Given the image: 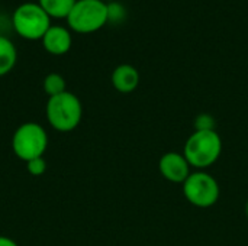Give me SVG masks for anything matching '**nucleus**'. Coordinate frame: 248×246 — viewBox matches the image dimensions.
<instances>
[{
    "instance_id": "nucleus-1",
    "label": "nucleus",
    "mask_w": 248,
    "mask_h": 246,
    "mask_svg": "<svg viewBox=\"0 0 248 246\" xmlns=\"http://www.w3.org/2000/svg\"><path fill=\"white\" fill-rule=\"evenodd\" d=\"M222 154V139L217 130H195L185 142L183 155L190 167L203 171L212 167Z\"/></svg>"
},
{
    "instance_id": "nucleus-2",
    "label": "nucleus",
    "mask_w": 248,
    "mask_h": 246,
    "mask_svg": "<svg viewBox=\"0 0 248 246\" xmlns=\"http://www.w3.org/2000/svg\"><path fill=\"white\" fill-rule=\"evenodd\" d=\"M45 115L49 126L58 132L67 133L74 130L83 117V106L80 99L71 91L48 97Z\"/></svg>"
},
{
    "instance_id": "nucleus-3",
    "label": "nucleus",
    "mask_w": 248,
    "mask_h": 246,
    "mask_svg": "<svg viewBox=\"0 0 248 246\" xmlns=\"http://www.w3.org/2000/svg\"><path fill=\"white\" fill-rule=\"evenodd\" d=\"M48 148V133L42 125L36 122H26L16 128L12 136V149L15 155L28 162L44 157Z\"/></svg>"
},
{
    "instance_id": "nucleus-4",
    "label": "nucleus",
    "mask_w": 248,
    "mask_h": 246,
    "mask_svg": "<svg viewBox=\"0 0 248 246\" xmlns=\"http://www.w3.org/2000/svg\"><path fill=\"white\" fill-rule=\"evenodd\" d=\"M12 26L15 32L25 39H42L51 26V17L39 3L26 1L15 9L12 14Z\"/></svg>"
},
{
    "instance_id": "nucleus-5",
    "label": "nucleus",
    "mask_w": 248,
    "mask_h": 246,
    "mask_svg": "<svg viewBox=\"0 0 248 246\" xmlns=\"http://www.w3.org/2000/svg\"><path fill=\"white\" fill-rule=\"evenodd\" d=\"M67 23L77 33H93L108 23V3L102 0H77L67 16Z\"/></svg>"
},
{
    "instance_id": "nucleus-6",
    "label": "nucleus",
    "mask_w": 248,
    "mask_h": 246,
    "mask_svg": "<svg viewBox=\"0 0 248 246\" xmlns=\"http://www.w3.org/2000/svg\"><path fill=\"white\" fill-rule=\"evenodd\" d=\"M219 184L206 171L190 173L187 180L183 183L185 199L199 209H208L217 204L219 200Z\"/></svg>"
},
{
    "instance_id": "nucleus-7",
    "label": "nucleus",
    "mask_w": 248,
    "mask_h": 246,
    "mask_svg": "<svg viewBox=\"0 0 248 246\" xmlns=\"http://www.w3.org/2000/svg\"><path fill=\"white\" fill-rule=\"evenodd\" d=\"M190 168L185 155L174 151L166 152L158 161V170L163 178L174 184H183L190 175Z\"/></svg>"
},
{
    "instance_id": "nucleus-8",
    "label": "nucleus",
    "mask_w": 248,
    "mask_h": 246,
    "mask_svg": "<svg viewBox=\"0 0 248 246\" xmlns=\"http://www.w3.org/2000/svg\"><path fill=\"white\" fill-rule=\"evenodd\" d=\"M42 46L52 55H64L71 48V33L67 28L60 25H51L42 36Z\"/></svg>"
},
{
    "instance_id": "nucleus-9",
    "label": "nucleus",
    "mask_w": 248,
    "mask_h": 246,
    "mask_svg": "<svg viewBox=\"0 0 248 246\" xmlns=\"http://www.w3.org/2000/svg\"><path fill=\"white\" fill-rule=\"evenodd\" d=\"M110 81L116 91L122 94H129L135 91L140 84V72L131 64H121L113 70Z\"/></svg>"
},
{
    "instance_id": "nucleus-10",
    "label": "nucleus",
    "mask_w": 248,
    "mask_h": 246,
    "mask_svg": "<svg viewBox=\"0 0 248 246\" xmlns=\"http://www.w3.org/2000/svg\"><path fill=\"white\" fill-rule=\"evenodd\" d=\"M16 61L17 51L15 43L9 38L0 35V77L9 74L16 65Z\"/></svg>"
},
{
    "instance_id": "nucleus-11",
    "label": "nucleus",
    "mask_w": 248,
    "mask_h": 246,
    "mask_svg": "<svg viewBox=\"0 0 248 246\" xmlns=\"http://www.w3.org/2000/svg\"><path fill=\"white\" fill-rule=\"evenodd\" d=\"M77 0H39V6L48 13L49 17L67 19Z\"/></svg>"
},
{
    "instance_id": "nucleus-12",
    "label": "nucleus",
    "mask_w": 248,
    "mask_h": 246,
    "mask_svg": "<svg viewBox=\"0 0 248 246\" xmlns=\"http://www.w3.org/2000/svg\"><path fill=\"white\" fill-rule=\"evenodd\" d=\"M42 87H44V91L48 94V97H52V96H57V94H61V93L67 91V88H65V80L58 72L48 74L44 78Z\"/></svg>"
},
{
    "instance_id": "nucleus-13",
    "label": "nucleus",
    "mask_w": 248,
    "mask_h": 246,
    "mask_svg": "<svg viewBox=\"0 0 248 246\" xmlns=\"http://www.w3.org/2000/svg\"><path fill=\"white\" fill-rule=\"evenodd\" d=\"M126 17V10L125 7L118 3L116 0L115 1H110L108 3V23H121L124 22Z\"/></svg>"
},
{
    "instance_id": "nucleus-14",
    "label": "nucleus",
    "mask_w": 248,
    "mask_h": 246,
    "mask_svg": "<svg viewBox=\"0 0 248 246\" xmlns=\"http://www.w3.org/2000/svg\"><path fill=\"white\" fill-rule=\"evenodd\" d=\"M26 170L33 177H39L46 171V161L44 159V157L41 158H35L26 162Z\"/></svg>"
},
{
    "instance_id": "nucleus-15",
    "label": "nucleus",
    "mask_w": 248,
    "mask_h": 246,
    "mask_svg": "<svg viewBox=\"0 0 248 246\" xmlns=\"http://www.w3.org/2000/svg\"><path fill=\"white\" fill-rule=\"evenodd\" d=\"M215 119L208 113H202L195 120V130H215Z\"/></svg>"
},
{
    "instance_id": "nucleus-16",
    "label": "nucleus",
    "mask_w": 248,
    "mask_h": 246,
    "mask_svg": "<svg viewBox=\"0 0 248 246\" xmlns=\"http://www.w3.org/2000/svg\"><path fill=\"white\" fill-rule=\"evenodd\" d=\"M0 246H19L13 239L7 236H0Z\"/></svg>"
},
{
    "instance_id": "nucleus-17",
    "label": "nucleus",
    "mask_w": 248,
    "mask_h": 246,
    "mask_svg": "<svg viewBox=\"0 0 248 246\" xmlns=\"http://www.w3.org/2000/svg\"><path fill=\"white\" fill-rule=\"evenodd\" d=\"M246 215H247V219H248V202H247V204H246Z\"/></svg>"
},
{
    "instance_id": "nucleus-18",
    "label": "nucleus",
    "mask_w": 248,
    "mask_h": 246,
    "mask_svg": "<svg viewBox=\"0 0 248 246\" xmlns=\"http://www.w3.org/2000/svg\"><path fill=\"white\" fill-rule=\"evenodd\" d=\"M102 1H105V3H110V1H115V0H102Z\"/></svg>"
}]
</instances>
